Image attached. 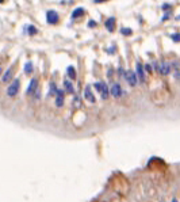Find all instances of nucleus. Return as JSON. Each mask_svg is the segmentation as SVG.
Listing matches in <instances>:
<instances>
[{
    "label": "nucleus",
    "mask_w": 180,
    "mask_h": 202,
    "mask_svg": "<svg viewBox=\"0 0 180 202\" xmlns=\"http://www.w3.org/2000/svg\"><path fill=\"white\" fill-rule=\"evenodd\" d=\"M94 87L97 90V92H100L103 99H107V98H108V87H107V84L104 82H96L94 84Z\"/></svg>",
    "instance_id": "obj_1"
},
{
    "label": "nucleus",
    "mask_w": 180,
    "mask_h": 202,
    "mask_svg": "<svg viewBox=\"0 0 180 202\" xmlns=\"http://www.w3.org/2000/svg\"><path fill=\"white\" fill-rule=\"evenodd\" d=\"M125 79H126V82L129 83L131 87H136L137 83H138V77H137L136 72H133V71H126L125 72Z\"/></svg>",
    "instance_id": "obj_2"
},
{
    "label": "nucleus",
    "mask_w": 180,
    "mask_h": 202,
    "mask_svg": "<svg viewBox=\"0 0 180 202\" xmlns=\"http://www.w3.org/2000/svg\"><path fill=\"white\" fill-rule=\"evenodd\" d=\"M19 85H21L19 79L12 80V83L10 84V87L7 88V95H8V97H15V95L18 94V91H19Z\"/></svg>",
    "instance_id": "obj_3"
},
{
    "label": "nucleus",
    "mask_w": 180,
    "mask_h": 202,
    "mask_svg": "<svg viewBox=\"0 0 180 202\" xmlns=\"http://www.w3.org/2000/svg\"><path fill=\"white\" fill-rule=\"evenodd\" d=\"M46 22L49 25H56L58 22V14L54 10H49L46 12Z\"/></svg>",
    "instance_id": "obj_4"
},
{
    "label": "nucleus",
    "mask_w": 180,
    "mask_h": 202,
    "mask_svg": "<svg viewBox=\"0 0 180 202\" xmlns=\"http://www.w3.org/2000/svg\"><path fill=\"white\" fill-rule=\"evenodd\" d=\"M136 75L141 83H145V69H144V65L141 62H137V71H136Z\"/></svg>",
    "instance_id": "obj_5"
},
{
    "label": "nucleus",
    "mask_w": 180,
    "mask_h": 202,
    "mask_svg": "<svg viewBox=\"0 0 180 202\" xmlns=\"http://www.w3.org/2000/svg\"><path fill=\"white\" fill-rule=\"evenodd\" d=\"M37 87H38V80L34 77V79H31L29 87H27V95H32L34 92H37Z\"/></svg>",
    "instance_id": "obj_6"
},
{
    "label": "nucleus",
    "mask_w": 180,
    "mask_h": 202,
    "mask_svg": "<svg viewBox=\"0 0 180 202\" xmlns=\"http://www.w3.org/2000/svg\"><path fill=\"white\" fill-rule=\"evenodd\" d=\"M159 72L161 73V75H164V76H165V75H169V73H171V65H169L168 62L162 61L159 67Z\"/></svg>",
    "instance_id": "obj_7"
},
{
    "label": "nucleus",
    "mask_w": 180,
    "mask_h": 202,
    "mask_svg": "<svg viewBox=\"0 0 180 202\" xmlns=\"http://www.w3.org/2000/svg\"><path fill=\"white\" fill-rule=\"evenodd\" d=\"M84 98H86L89 103H95V97L91 91V85H87V87L84 88Z\"/></svg>",
    "instance_id": "obj_8"
},
{
    "label": "nucleus",
    "mask_w": 180,
    "mask_h": 202,
    "mask_svg": "<svg viewBox=\"0 0 180 202\" xmlns=\"http://www.w3.org/2000/svg\"><path fill=\"white\" fill-rule=\"evenodd\" d=\"M64 90H58L56 95V106L57 107H62L64 106Z\"/></svg>",
    "instance_id": "obj_9"
},
{
    "label": "nucleus",
    "mask_w": 180,
    "mask_h": 202,
    "mask_svg": "<svg viewBox=\"0 0 180 202\" xmlns=\"http://www.w3.org/2000/svg\"><path fill=\"white\" fill-rule=\"evenodd\" d=\"M110 94L112 95V97H115V98H118V97H121L122 95V87L117 83V84H114L111 87V90H110Z\"/></svg>",
    "instance_id": "obj_10"
},
{
    "label": "nucleus",
    "mask_w": 180,
    "mask_h": 202,
    "mask_svg": "<svg viewBox=\"0 0 180 202\" xmlns=\"http://www.w3.org/2000/svg\"><path fill=\"white\" fill-rule=\"evenodd\" d=\"M114 27H115V18L110 16L108 19L106 21V29L108 30V31H112V30H114Z\"/></svg>",
    "instance_id": "obj_11"
},
{
    "label": "nucleus",
    "mask_w": 180,
    "mask_h": 202,
    "mask_svg": "<svg viewBox=\"0 0 180 202\" xmlns=\"http://www.w3.org/2000/svg\"><path fill=\"white\" fill-rule=\"evenodd\" d=\"M66 75L69 76V79H76V69H75V67H72V65H69L68 68H66Z\"/></svg>",
    "instance_id": "obj_12"
},
{
    "label": "nucleus",
    "mask_w": 180,
    "mask_h": 202,
    "mask_svg": "<svg viewBox=\"0 0 180 202\" xmlns=\"http://www.w3.org/2000/svg\"><path fill=\"white\" fill-rule=\"evenodd\" d=\"M32 71H34L32 62H31V61H27L26 64H24V73H26V75H31Z\"/></svg>",
    "instance_id": "obj_13"
},
{
    "label": "nucleus",
    "mask_w": 180,
    "mask_h": 202,
    "mask_svg": "<svg viewBox=\"0 0 180 202\" xmlns=\"http://www.w3.org/2000/svg\"><path fill=\"white\" fill-rule=\"evenodd\" d=\"M64 87H65V90H66V92H69V94H73L75 92L73 85H72V83L69 82V80H64Z\"/></svg>",
    "instance_id": "obj_14"
},
{
    "label": "nucleus",
    "mask_w": 180,
    "mask_h": 202,
    "mask_svg": "<svg viewBox=\"0 0 180 202\" xmlns=\"http://www.w3.org/2000/svg\"><path fill=\"white\" fill-rule=\"evenodd\" d=\"M84 12H86V11H84V8H81V7H79V8H76L73 12H72V18H73V19H75V18L83 16V15H84Z\"/></svg>",
    "instance_id": "obj_15"
},
{
    "label": "nucleus",
    "mask_w": 180,
    "mask_h": 202,
    "mask_svg": "<svg viewBox=\"0 0 180 202\" xmlns=\"http://www.w3.org/2000/svg\"><path fill=\"white\" fill-rule=\"evenodd\" d=\"M11 77H12V69L10 68V69H7V71H6V73H4L3 82H4V83H8L10 80H11Z\"/></svg>",
    "instance_id": "obj_16"
},
{
    "label": "nucleus",
    "mask_w": 180,
    "mask_h": 202,
    "mask_svg": "<svg viewBox=\"0 0 180 202\" xmlns=\"http://www.w3.org/2000/svg\"><path fill=\"white\" fill-rule=\"evenodd\" d=\"M57 87H56V84H54V83H52L50 84V90H49V95H50V97H53V95H57Z\"/></svg>",
    "instance_id": "obj_17"
},
{
    "label": "nucleus",
    "mask_w": 180,
    "mask_h": 202,
    "mask_svg": "<svg viewBox=\"0 0 180 202\" xmlns=\"http://www.w3.org/2000/svg\"><path fill=\"white\" fill-rule=\"evenodd\" d=\"M121 33H122L123 35H130L133 31H131V29H127V27H122V29H121Z\"/></svg>",
    "instance_id": "obj_18"
},
{
    "label": "nucleus",
    "mask_w": 180,
    "mask_h": 202,
    "mask_svg": "<svg viewBox=\"0 0 180 202\" xmlns=\"http://www.w3.org/2000/svg\"><path fill=\"white\" fill-rule=\"evenodd\" d=\"M171 38L173 42H180V33H176V34H172Z\"/></svg>",
    "instance_id": "obj_19"
},
{
    "label": "nucleus",
    "mask_w": 180,
    "mask_h": 202,
    "mask_svg": "<svg viewBox=\"0 0 180 202\" xmlns=\"http://www.w3.org/2000/svg\"><path fill=\"white\" fill-rule=\"evenodd\" d=\"M27 30H29V34H30V35L37 34V29H35V26H27Z\"/></svg>",
    "instance_id": "obj_20"
},
{
    "label": "nucleus",
    "mask_w": 180,
    "mask_h": 202,
    "mask_svg": "<svg viewBox=\"0 0 180 202\" xmlns=\"http://www.w3.org/2000/svg\"><path fill=\"white\" fill-rule=\"evenodd\" d=\"M144 69H145V71H146V72H150V73H152V71H153V67H152V65H150V64H145Z\"/></svg>",
    "instance_id": "obj_21"
},
{
    "label": "nucleus",
    "mask_w": 180,
    "mask_h": 202,
    "mask_svg": "<svg viewBox=\"0 0 180 202\" xmlns=\"http://www.w3.org/2000/svg\"><path fill=\"white\" fill-rule=\"evenodd\" d=\"M169 7H171V4H168V3H164V4H162V6H161V8H162V10H168Z\"/></svg>",
    "instance_id": "obj_22"
},
{
    "label": "nucleus",
    "mask_w": 180,
    "mask_h": 202,
    "mask_svg": "<svg viewBox=\"0 0 180 202\" xmlns=\"http://www.w3.org/2000/svg\"><path fill=\"white\" fill-rule=\"evenodd\" d=\"M118 75H119V76H125V73H123V69H122V67H119V68H118Z\"/></svg>",
    "instance_id": "obj_23"
},
{
    "label": "nucleus",
    "mask_w": 180,
    "mask_h": 202,
    "mask_svg": "<svg viewBox=\"0 0 180 202\" xmlns=\"http://www.w3.org/2000/svg\"><path fill=\"white\" fill-rule=\"evenodd\" d=\"M88 26H89V27H94V26H96V22H95V21H89Z\"/></svg>",
    "instance_id": "obj_24"
},
{
    "label": "nucleus",
    "mask_w": 180,
    "mask_h": 202,
    "mask_svg": "<svg viewBox=\"0 0 180 202\" xmlns=\"http://www.w3.org/2000/svg\"><path fill=\"white\" fill-rule=\"evenodd\" d=\"M111 75H112V71H111V69H108V72H107V76L111 77Z\"/></svg>",
    "instance_id": "obj_25"
},
{
    "label": "nucleus",
    "mask_w": 180,
    "mask_h": 202,
    "mask_svg": "<svg viewBox=\"0 0 180 202\" xmlns=\"http://www.w3.org/2000/svg\"><path fill=\"white\" fill-rule=\"evenodd\" d=\"M172 202H177V199H175V198H173V199H172Z\"/></svg>",
    "instance_id": "obj_26"
},
{
    "label": "nucleus",
    "mask_w": 180,
    "mask_h": 202,
    "mask_svg": "<svg viewBox=\"0 0 180 202\" xmlns=\"http://www.w3.org/2000/svg\"><path fill=\"white\" fill-rule=\"evenodd\" d=\"M177 19H179V21H180V15H179V16H177Z\"/></svg>",
    "instance_id": "obj_27"
},
{
    "label": "nucleus",
    "mask_w": 180,
    "mask_h": 202,
    "mask_svg": "<svg viewBox=\"0 0 180 202\" xmlns=\"http://www.w3.org/2000/svg\"><path fill=\"white\" fill-rule=\"evenodd\" d=\"M0 72H1V69H0Z\"/></svg>",
    "instance_id": "obj_28"
}]
</instances>
